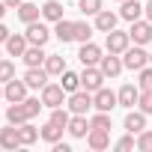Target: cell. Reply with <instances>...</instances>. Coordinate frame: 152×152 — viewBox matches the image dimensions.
<instances>
[{
	"instance_id": "6da1fadb",
	"label": "cell",
	"mask_w": 152,
	"mask_h": 152,
	"mask_svg": "<svg viewBox=\"0 0 152 152\" xmlns=\"http://www.w3.org/2000/svg\"><path fill=\"white\" fill-rule=\"evenodd\" d=\"M146 63H149V54L143 51V45H134V48L128 45V48H125V54H122V66H125V69L140 72Z\"/></svg>"
},
{
	"instance_id": "7a4b0ae2",
	"label": "cell",
	"mask_w": 152,
	"mask_h": 152,
	"mask_svg": "<svg viewBox=\"0 0 152 152\" xmlns=\"http://www.w3.org/2000/svg\"><path fill=\"white\" fill-rule=\"evenodd\" d=\"M93 107H96V110L110 113L113 107H119V96H116L113 90H107V87H99V90L93 93Z\"/></svg>"
},
{
	"instance_id": "3957f363",
	"label": "cell",
	"mask_w": 152,
	"mask_h": 152,
	"mask_svg": "<svg viewBox=\"0 0 152 152\" xmlns=\"http://www.w3.org/2000/svg\"><path fill=\"white\" fill-rule=\"evenodd\" d=\"M72 113H90V107H93V93L90 90H75V93H69V104H66Z\"/></svg>"
},
{
	"instance_id": "277c9868",
	"label": "cell",
	"mask_w": 152,
	"mask_h": 152,
	"mask_svg": "<svg viewBox=\"0 0 152 152\" xmlns=\"http://www.w3.org/2000/svg\"><path fill=\"white\" fill-rule=\"evenodd\" d=\"M131 45V36H128V30H110L107 33V39H104V48H107V54H125V48Z\"/></svg>"
},
{
	"instance_id": "5b68a950",
	"label": "cell",
	"mask_w": 152,
	"mask_h": 152,
	"mask_svg": "<svg viewBox=\"0 0 152 152\" xmlns=\"http://www.w3.org/2000/svg\"><path fill=\"white\" fill-rule=\"evenodd\" d=\"M99 87H104V72L99 66H84V72H81V90L96 93Z\"/></svg>"
},
{
	"instance_id": "8992f818",
	"label": "cell",
	"mask_w": 152,
	"mask_h": 152,
	"mask_svg": "<svg viewBox=\"0 0 152 152\" xmlns=\"http://www.w3.org/2000/svg\"><path fill=\"white\" fill-rule=\"evenodd\" d=\"M63 102H66L63 84H45L42 87V104L45 107H63Z\"/></svg>"
},
{
	"instance_id": "52a82bcc",
	"label": "cell",
	"mask_w": 152,
	"mask_h": 152,
	"mask_svg": "<svg viewBox=\"0 0 152 152\" xmlns=\"http://www.w3.org/2000/svg\"><path fill=\"white\" fill-rule=\"evenodd\" d=\"M128 36H131V42H134V45H149V42H152V21H143V18L131 21Z\"/></svg>"
},
{
	"instance_id": "ba28073f",
	"label": "cell",
	"mask_w": 152,
	"mask_h": 152,
	"mask_svg": "<svg viewBox=\"0 0 152 152\" xmlns=\"http://www.w3.org/2000/svg\"><path fill=\"white\" fill-rule=\"evenodd\" d=\"M27 90H30V87L24 84V78H21V81L12 78V81L3 84V99H6L9 104H12V102H24V99H27Z\"/></svg>"
},
{
	"instance_id": "9c48e42d",
	"label": "cell",
	"mask_w": 152,
	"mask_h": 152,
	"mask_svg": "<svg viewBox=\"0 0 152 152\" xmlns=\"http://www.w3.org/2000/svg\"><path fill=\"white\" fill-rule=\"evenodd\" d=\"M24 36H27V42H30V45H42V48H45V45H48V39H51V30H48L42 21H30Z\"/></svg>"
},
{
	"instance_id": "30bf717a",
	"label": "cell",
	"mask_w": 152,
	"mask_h": 152,
	"mask_svg": "<svg viewBox=\"0 0 152 152\" xmlns=\"http://www.w3.org/2000/svg\"><path fill=\"white\" fill-rule=\"evenodd\" d=\"M48 78H51V75L45 72V66H27V72H24V84L30 90H42L48 84Z\"/></svg>"
},
{
	"instance_id": "8fae6325",
	"label": "cell",
	"mask_w": 152,
	"mask_h": 152,
	"mask_svg": "<svg viewBox=\"0 0 152 152\" xmlns=\"http://www.w3.org/2000/svg\"><path fill=\"white\" fill-rule=\"evenodd\" d=\"M102 57H104V54H102V48H99L96 42H84L81 51H78V60H81L84 66H99Z\"/></svg>"
},
{
	"instance_id": "7c38bea8",
	"label": "cell",
	"mask_w": 152,
	"mask_h": 152,
	"mask_svg": "<svg viewBox=\"0 0 152 152\" xmlns=\"http://www.w3.org/2000/svg\"><path fill=\"white\" fill-rule=\"evenodd\" d=\"M3 48H6V54H9V57H24V51L30 48V42H27V36H24V33H12V36L6 39V45H3Z\"/></svg>"
},
{
	"instance_id": "4fadbf2b",
	"label": "cell",
	"mask_w": 152,
	"mask_h": 152,
	"mask_svg": "<svg viewBox=\"0 0 152 152\" xmlns=\"http://www.w3.org/2000/svg\"><path fill=\"white\" fill-rule=\"evenodd\" d=\"M99 69L104 72V78H116V75H119L125 66H122V57H119V54H107V57H102Z\"/></svg>"
},
{
	"instance_id": "5bb4252c",
	"label": "cell",
	"mask_w": 152,
	"mask_h": 152,
	"mask_svg": "<svg viewBox=\"0 0 152 152\" xmlns=\"http://www.w3.org/2000/svg\"><path fill=\"white\" fill-rule=\"evenodd\" d=\"M87 146L96 149V152H102V149L110 146V134H107L104 128H90V134H87Z\"/></svg>"
},
{
	"instance_id": "9a60e30c",
	"label": "cell",
	"mask_w": 152,
	"mask_h": 152,
	"mask_svg": "<svg viewBox=\"0 0 152 152\" xmlns=\"http://www.w3.org/2000/svg\"><path fill=\"white\" fill-rule=\"evenodd\" d=\"M72 137H87L90 134V119L84 116V113H72V119H69V128H66Z\"/></svg>"
},
{
	"instance_id": "2e32d148",
	"label": "cell",
	"mask_w": 152,
	"mask_h": 152,
	"mask_svg": "<svg viewBox=\"0 0 152 152\" xmlns=\"http://www.w3.org/2000/svg\"><path fill=\"white\" fill-rule=\"evenodd\" d=\"M116 21H119V15H116V12L102 9V12L96 15V30H99V33H110V30H116Z\"/></svg>"
},
{
	"instance_id": "e0dca14e",
	"label": "cell",
	"mask_w": 152,
	"mask_h": 152,
	"mask_svg": "<svg viewBox=\"0 0 152 152\" xmlns=\"http://www.w3.org/2000/svg\"><path fill=\"white\" fill-rule=\"evenodd\" d=\"M0 146H3V149H18L21 146V134H18V125H9V128H3V131H0Z\"/></svg>"
},
{
	"instance_id": "ac0fdd59",
	"label": "cell",
	"mask_w": 152,
	"mask_h": 152,
	"mask_svg": "<svg viewBox=\"0 0 152 152\" xmlns=\"http://www.w3.org/2000/svg\"><path fill=\"white\" fill-rule=\"evenodd\" d=\"M54 36L60 42H75V21H66V18L54 21Z\"/></svg>"
},
{
	"instance_id": "d6986e66",
	"label": "cell",
	"mask_w": 152,
	"mask_h": 152,
	"mask_svg": "<svg viewBox=\"0 0 152 152\" xmlns=\"http://www.w3.org/2000/svg\"><path fill=\"white\" fill-rule=\"evenodd\" d=\"M119 107H134L137 104V99H140V87H134V84H125L119 93Z\"/></svg>"
},
{
	"instance_id": "ffe728a7",
	"label": "cell",
	"mask_w": 152,
	"mask_h": 152,
	"mask_svg": "<svg viewBox=\"0 0 152 152\" xmlns=\"http://www.w3.org/2000/svg\"><path fill=\"white\" fill-rule=\"evenodd\" d=\"M6 119H9V125H24L30 116H27V110H24V102H12L9 107H6Z\"/></svg>"
},
{
	"instance_id": "44dd1931",
	"label": "cell",
	"mask_w": 152,
	"mask_h": 152,
	"mask_svg": "<svg viewBox=\"0 0 152 152\" xmlns=\"http://www.w3.org/2000/svg\"><path fill=\"white\" fill-rule=\"evenodd\" d=\"M146 128V113L143 110H131L128 116H125V131L128 134H140Z\"/></svg>"
},
{
	"instance_id": "7402d4cb",
	"label": "cell",
	"mask_w": 152,
	"mask_h": 152,
	"mask_svg": "<svg viewBox=\"0 0 152 152\" xmlns=\"http://www.w3.org/2000/svg\"><path fill=\"white\" fill-rule=\"evenodd\" d=\"M140 15H143V3H140V0H122L119 18H125V21H137Z\"/></svg>"
},
{
	"instance_id": "603a6c76",
	"label": "cell",
	"mask_w": 152,
	"mask_h": 152,
	"mask_svg": "<svg viewBox=\"0 0 152 152\" xmlns=\"http://www.w3.org/2000/svg\"><path fill=\"white\" fill-rule=\"evenodd\" d=\"M15 12H18V18H21L24 24H30V21H39V15H42V9H39L36 3H27V0H24V3H21Z\"/></svg>"
},
{
	"instance_id": "cb8c5ba5",
	"label": "cell",
	"mask_w": 152,
	"mask_h": 152,
	"mask_svg": "<svg viewBox=\"0 0 152 152\" xmlns=\"http://www.w3.org/2000/svg\"><path fill=\"white\" fill-rule=\"evenodd\" d=\"M45 57H48V54L42 51V45H30V48L24 51V57H21V60H24L27 66H45Z\"/></svg>"
},
{
	"instance_id": "d4e9b609",
	"label": "cell",
	"mask_w": 152,
	"mask_h": 152,
	"mask_svg": "<svg viewBox=\"0 0 152 152\" xmlns=\"http://www.w3.org/2000/svg\"><path fill=\"white\" fill-rule=\"evenodd\" d=\"M45 72L51 75V78H54V75H63V72H66V60H63L60 54H48V57H45Z\"/></svg>"
},
{
	"instance_id": "484cf974",
	"label": "cell",
	"mask_w": 152,
	"mask_h": 152,
	"mask_svg": "<svg viewBox=\"0 0 152 152\" xmlns=\"http://www.w3.org/2000/svg\"><path fill=\"white\" fill-rule=\"evenodd\" d=\"M63 131H66L63 125H57V122H51V119H48V125H45V128H42L39 134H42V140H48V143L54 146L57 140H63Z\"/></svg>"
},
{
	"instance_id": "4316f807",
	"label": "cell",
	"mask_w": 152,
	"mask_h": 152,
	"mask_svg": "<svg viewBox=\"0 0 152 152\" xmlns=\"http://www.w3.org/2000/svg\"><path fill=\"white\" fill-rule=\"evenodd\" d=\"M18 134H21V146H33L42 134H39V128H33L30 125V119L24 122V125H18Z\"/></svg>"
},
{
	"instance_id": "83f0119b",
	"label": "cell",
	"mask_w": 152,
	"mask_h": 152,
	"mask_svg": "<svg viewBox=\"0 0 152 152\" xmlns=\"http://www.w3.org/2000/svg\"><path fill=\"white\" fill-rule=\"evenodd\" d=\"M42 18H48V21H60V18H63V3L48 0V3L42 6Z\"/></svg>"
},
{
	"instance_id": "f1b7e54d",
	"label": "cell",
	"mask_w": 152,
	"mask_h": 152,
	"mask_svg": "<svg viewBox=\"0 0 152 152\" xmlns=\"http://www.w3.org/2000/svg\"><path fill=\"white\" fill-rule=\"evenodd\" d=\"M60 78H63L60 84H63V90H66V93H75V90H81V75H75V72H69V69H66V72L60 75Z\"/></svg>"
},
{
	"instance_id": "f546056e",
	"label": "cell",
	"mask_w": 152,
	"mask_h": 152,
	"mask_svg": "<svg viewBox=\"0 0 152 152\" xmlns=\"http://www.w3.org/2000/svg\"><path fill=\"white\" fill-rule=\"evenodd\" d=\"M90 36H93V27L87 24V21H75V42H90Z\"/></svg>"
},
{
	"instance_id": "4dcf8cb0",
	"label": "cell",
	"mask_w": 152,
	"mask_h": 152,
	"mask_svg": "<svg viewBox=\"0 0 152 152\" xmlns=\"http://www.w3.org/2000/svg\"><path fill=\"white\" fill-rule=\"evenodd\" d=\"M69 119H72V110H66V107H51V122L69 128Z\"/></svg>"
},
{
	"instance_id": "1f68e13d",
	"label": "cell",
	"mask_w": 152,
	"mask_h": 152,
	"mask_svg": "<svg viewBox=\"0 0 152 152\" xmlns=\"http://www.w3.org/2000/svg\"><path fill=\"white\" fill-rule=\"evenodd\" d=\"M78 9L84 15H99L102 12V0H78Z\"/></svg>"
},
{
	"instance_id": "d6a6232c",
	"label": "cell",
	"mask_w": 152,
	"mask_h": 152,
	"mask_svg": "<svg viewBox=\"0 0 152 152\" xmlns=\"http://www.w3.org/2000/svg\"><path fill=\"white\" fill-rule=\"evenodd\" d=\"M90 128H104V131H110V113L99 110V113L90 119Z\"/></svg>"
},
{
	"instance_id": "836d02e7",
	"label": "cell",
	"mask_w": 152,
	"mask_h": 152,
	"mask_svg": "<svg viewBox=\"0 0 152 152\" xmlns=\"http://www.w3.org/2000/svg\"><path fill=\"white\" fill-rule=\"evenodd\" d=\"M137 87H140V90H152V66H143V69H140Z\"/></svg>"
},
{
	"instance_id": "e575fe53",
	"label": "cell",
	"mask_w": 152,
	"mask_h": 152,
	"mask_svg": "<svg viewBox=\"0 0 152 152\" xmlns=\"http://www.w3.org/2000/svg\"><path fill=\"white\" fill-rule=\"evenodd\" d=\"M12 78H15V63L0 60V84H6V81H12Z\"/></svg>"
},
{
	"instance_id": "d590c367",
	"label": "cell",
	"mask_w": 152,
	"mask_h": 152,
	"mask_svg": "<svg viewBox=\"0 0 152 152\" xmlns=\"http://www.w3.org/2000/svg\"><path fill=\"white\" fill-rule=\"evenodd\" d=\"M137 107L149 116L152 113V90H140V99H137Z\"/></svg>"
},
{
	"instance_id": "8d00e7d4",
	"label": "cell",
	"mask_w": 152,
	"mask_h": 152,
	"mask_svg": "<svg viewBox=\"0 0 152 152\" xmlns=\"http://www.w3.org/2000/svg\"><path fill=\"white\" fill-rule=\"evenodd\" d=\"M45 104H42V99H24V110H27V116L33 119V116H39V110H42Z\"/></svg>"
},
{
	"instance_id": "74e56055",
	"label": "cell",
	"mask_w": 152,
	"mask_h": 152,
	"mask_svg": "<svg viewBox=\"0 0 152 152\" xmlns=\"http://www.w3.org/2000/svg\"><path fill=\"white\" fill-rule=\"evenodd\" d=\"M137 149H140V152H152V131L143 128V131L137 134Z\"/></svg>"
},
{
	"instance_id": "f35d334b",
	"label": "cell",
	"mask_w": 152,
	"mask_h": 152,
	"mask_svg": "<svg viewBox=\"0 0 152 152\" xmlns=\"http://www.w3.org/2000/svg\"><path fill=\"white\" fill-rule=\"evenodd\" d=\"M137 146V140H134V134H128V137H122V140H116V149L119 152H128V149H134Z\"/></svg>"
},
{
	"instance_id": "ab89813d",
	"label": "cell",
	"mask_w": 152,
	"mask_h": 152,
	"mask_svg": "<svg viewBox=\"0 0 152 152\" xmlns=\"http://www.w3.org/2000/svg\"><path fill=\"white\" fill-rule=\"evenodd\" d=\"M9 36H12V33H9V27L0 21V45H6V39H9Z\"/></svg>"
},
{
	"instance_id": "60d3db41",
	"label": "cell",
	"mask_w": 152,
	"mask_h": 152,
	"mask_svg": "<svg viewBox=\"0 0 152 152\" xmlns=\"http://www.w3.org/2000/svg\"><path fill=\"white\" fill-rule=\"evenodd\" d=\"M143 15H146V21H152V0H146V6H143Z\"/></svg>"
},
{
	"instance_id": "b9f144b4",
	"label": "cell",
	"mask_w": 152,
	"mask_h": 152,
	"mask_svg": "<svg viewBox=\"0 0 152 152\" xmlns=\"http://www.w3.org/2000/svg\"><path fill=\"white\" fill-rule=\"evenodd\" d=\"M3 3H6V6H9V9H18V6H21V3H24V0H3Z\"/></svg>"
},
{
	"instance_id": "7bdbcfd3",
	"label": "cell",
	"mask_w": 152,
	"mask_h": 152,
	"mask_svg": "<svg viewBox=\"0 0 152 152\" xmlns=\"http://www.w3.org/2000/svg\"><path fill=\"white\" fill-rule=\"evenodd\" d=\"M6 9H9V6L3 3V0H0V21H3V15H6Z\"/></svg>"
},
{
	"instance_id": "ee69618b",
	"label": "cell",
	"mask_w": 152,
	"mask_h": 152,
	"mask_svg": "<svg viewBox=\"0 0 152 152\" xmlns=\"http://www.w3.org/2000/svg\"><path fill=\"white\" fill-rule=\"evenodd\" d=\"M0 99H3V84H0Z\"/></svg>"
},
{
	"instance_id": "f6af8a7d",
	"label": "cell",
	"mask_w": 152,
	"mask_h": 152,
	"mask_svg": "<svg viewBox=\"0 0 152 152\" xmlns=\"http://www.w3.org/2000/svg\"><path fill=\"white\" fill-rule=\"evenodd\" d=\"M149 63H152V54H149Z\"/></svg>"
},
{
	"instance_id": "bcb514c9",
	"label": "cell",
	"mask_w": 152,
	"mask_h": 152,
	"mask_svg": "<svg viewBox=\"0 0 152 152\" xmlns=\"http://www.w3.org/2000/svg\"><path fill=\"white\" fill-rule=\"evenodd\" d=\"M0 60H3V54H0Z\"/></svg>"
},
{
	"instance_id": "7dc6e473",
	"label": "cell",
	"mask_w": 152,
	"mask_h": 152,
	"mask_svg": "<svg viewBox=\"0 0 152 152\" xmlns=\"http://www.w3.org/2000/svg\"><path fill=\"white\" fill-rule=\"evenodd\" d=\"M119 3H122V0H119Z\"/></svg>"
}]
</instances>
